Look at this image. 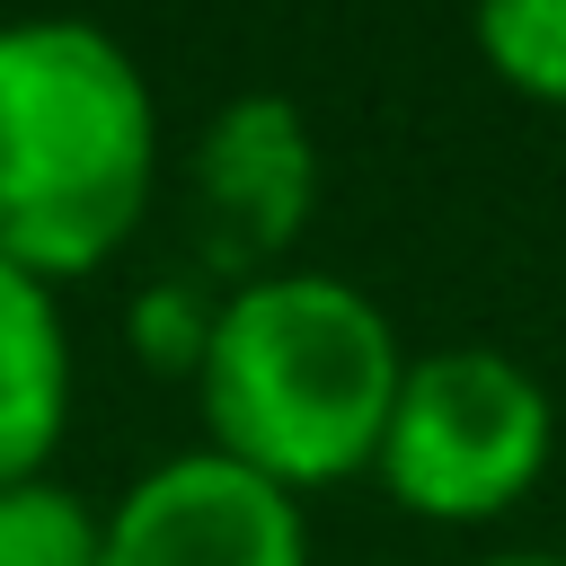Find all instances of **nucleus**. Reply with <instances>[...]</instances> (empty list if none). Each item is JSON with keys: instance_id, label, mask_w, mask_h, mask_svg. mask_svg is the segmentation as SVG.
<instances>
[{"instance_id": "obj_1", "label": "nucleus", "mask_w": 566, "mask_h": 566, "mask_svg": "<svg viewBox=\"0 0 566 566\" xmlns=\"http://www.w3.org/2000/svg\"><path fill=\"white\" fill-rule=\"evenodd\" d=\"M407 354L380 301L345 274H248L212 301V345L195 363V398L212 451L274 478L283 495L336 486L380 460Z\"/></svg>"}, {"instance_id": "obj_2", "label": "nucleus", "mask_w": 566, "mask_h": 566, "mask_svg": "<svg viewBox=\"0 0 566 566\" xmlns=\"http://www.w3.org/2000/svg\"><path fill=\"white\" fill-rule=\"evenodd\" d=\"M159 106L88 18L0 27V256L35 283L97 274L150 212Z\"/></svg>"}, {"instance_id": "obj_3", "label": "nucleus", "mask_w": 566, "mask_h": 566, "mask_svg": "<svg viewBox=\"0 0 566 566\" xmlns=\"http://www.w3.org/2000/svg\"><path fill=\"white\" fill-rule=\"evenodd\" d=\"M548 451H557V407L531 363H513L504 345H433L407 354L371 469L389 504L424 522H495L539 486Z\"/></svg>"}, {"instance_id": "obj_4", "label": "nucleus", "mask_w": 566, "mask_h": 566, "mask_svg": "<svg viewBox=\"0 0 566 566\" xmlns=\"http://www.w3.org/2000/svg\"><path fill=\"white\" fill-rule=\"evenodd\" d=\"M97 566H310V522L301 495L203 442L115 495Z\"/></svg>"}, {"instance_id": "obj_5", "label": "nucleus", "mask_w": 566, "mask_h": 566, "mask_svg": "<svg viewBox=\"0 0 566 566\" xmlns=\"http://www.w3.org/2000/svg\"><path fill=\"white\" fill-rule=\"evenodd\" d=\"M318 195V142L310 115L274 88L230 97L203 133H195V203H203V248L248 283L274 274L283 239L310 221Z\"/></svg>"}, {"instance_id": "obj_6", "label": "nucleus", "mask_w": 566, "mask_h": 566, "mask_svg": "<svg viewBox=\"0 0 566 566\" xmlns=\"http://www.w3.org/2000/svg\"><path fill=\"white\" fill-rule=\"evenodd\" d=\"M71 424V327L53 283L0 256V486L35 478Z\"/></svg>"}, {"instance_id": "obj_7", "label": "nucleus", "mask_w": 566, "mask_h": 566, "mask_svg": "<svg viewBox=\"0 0 566 566\" xmlns=\"http://www.w3.org/2000/svg\"><path fill=\"white\" fill-rule=\"evenodd\" d=\"M106 513H88L62 478H9L0 486V566H97Z\"/></svg>"}, {"instance_id": "obj_8", "label": "nucleus", "mask_w": 566, "mask_h": 566, "mask_svg": "<svg viewBox=\"0 0 566 566\" xmlns=\"http://www.w3.org/2000/svg\"><path fill=\"white\" fill-rule=\"evenodd\" d=\"M486 71L539 106H566V0H486L469 18Z\"/></svg>"}, {"instance_id": "obj_9", "label": "nucleus", "mask_w": 566, "mask_h": 566, "mask_svg": "<svg viewBox=\"0 0 566 566\" xmlns=\"http://www.w3.org/2000/svg\"><path fill=\"white\" fill-rule=\"evenodd\" d=\"M124 327H133V354H142V363L195 380V363H203V345H212V301H203L195 283H150Z\"/></svg>"}, {"instance_id": "obj_10", "label": "nucleus", "mask_w": 566, "mask_h": 566, "mask_svg": "<svg viewBox=\"0 0 566 566\" xmlns=\"http://www.w3.org/2000/svg\"><path fill=\"white\" fill-rule=\"evenodd\" d=\"M486 566H566V557H548V548H513V557H486Z\"/></svg>"}]
</instances>
